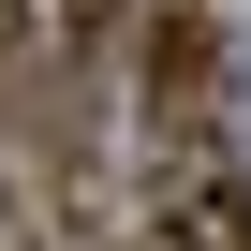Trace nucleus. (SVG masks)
<instances>
[{"label": "nucleus", "mask_w": 251, "mask_h": 251, "mask_svg": "<svg viewBox=\"0 0 251 251\" xmlns=\"http://www.w3.org/2000/svg\"><path fill=\"white\" fill-rule=\"evenodd\" d=\"M148 236H163V251H251V192H236V163H222L207 133L163 148V177H148Z\"/></svg>", "instance_id": "nucleus-1"}, {"label": "nucleus", "mask_w": 251, "mask_h": 251, "mask_svg": "<svg viewBox=\"0 0 251 251\" xmlns=\"http://www.w3.org/2000/svg\"><path fill=\"white\" fill-rule=\"evenodd\" d=\"M222 118V30H207V0H163L148 15V133H207Z\"/></svg>", "instance_id": "nucleus-2"}, {"label": "nucleus", "mask_w": 251, "mask_h": 251, "mask_svg": "<svg viewBox=\"0 0 251 251\" xmlns=\"http://www.w3.org/2000/svg\"><path fill=\"white\" fill-rule=\"evenodd\" d=\"M30 30L59 45V103H74V89H89V74L118 59V30H133V0H45V15H30Z\"/></svg>", "instance_id": "nucleus-3"}, {"label": "nucleus", "mask_w": 251, "mask_h": 251, "mask_svg": "<svg viewBox=\"0 0 251 251\" xmlns=\"http://www.w3.org/2000/svg\"><path fill=\"white\" fill-rule=\"evenodd\" d=\"M0 251H45V222H30V207H15V192H0Z\"/></svg>", "instance_id": "nucleus-4"}, {"label": "nucleus", "mask_w": 251, "mask_h": 251, "mask_svg": "<svg viewBox=\"0 0 251 251\" xmlns=\"http://www.w3.org/2000/svg\"><path fill=\"white\" fill-rule=\"evenodd\" d=\"M30 15H45V0H0V59H15V45H30Z\"/></svg>", "instance_id": "nucleus-5"}, {"label": "nucleus", "mask_w": 251, "mask_h": 251, "mask_svg": "<svg viewBox=\"0 0 251 251\" xmlns=\"http://www.w3.org/2000/svg\"><path fill=\"white\" fill-rule=\"evenodd\" d=\"M133 251H163V236H133Z\"/></svg>", "instance_id": "nucleus-6"}]
</instances>
